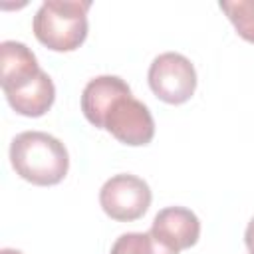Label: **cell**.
Here are the masks:
<instances>
[{
  "mask_svg": "<svg viewBox=\"0 0 254 254\" xmlns=\"http://www.w3.org/2000/svg\"><path fill=\"white\" fill-rule=\"evenodd\" d=\"M99 204L107 216L119 222L141 218L151 204L149 185L129 173L107 179L99 190Z\"/></svg>",
  "mask_w": 254,
  "mask_h": 254,
  "instance_id": "obj_4",
  "label": "cell"
},
{
  "mask_svg": "<svg viewBox=\"0 0 254 254\" xmlns=\"http://www.w3.org/2000/svg\"><path fill=\"white\" fill-rule=\"evenodd\" d=\"M0 254H22L20 250H14V248H4Z\"/></svg>",
  "mask_w": 254,
  "mask_h": 254,
  "instance_id": "obj_13",
  "label": "cell"
},
{
  "mask_svg": "<svg viewBox=\"0 0 254 254\" xmlns=\"http://www.w3.org/2000/svg\"><path fill=\"white\" fill-rule=\"evenodd\" d=\"M107 129L117 141L137 147L147 145L155 135V121L145 103L135 99L131 93L119 97L103 119Z\"/></svg>",
  "mask_w": 254,
  "mask_h": 254,
  "instance_id": "obj_5",
  "label": "cell"
},
{
  "mask_svg": "<svg viewBox=\"0 0 254 254\" xmlns=\"http://www.w3.org/2000/svg\"><path fill=\"white\" fill-rule=\"evenodd\" d=\"M10 163L24 181L40 187L58 185L69 169L67 149L44 131H24L10 143Z\"/></svg>",
  "mask_w": 254,
  "mask_h": 254,
  "instance_id": "obj_1",
  "label": "cell"
},
{
  "mask_svg": "<svg viewBox=\"0 0 254 254\" xmlns=\"http://www.w3.org/2000/svg\"><path fill=\"white\" fill-rule=\"evenodd\" d=\"M244 242H246V248L250 250V254H254V218H252V220L248 222V226H246Z\"/></svg>",
  "mask_w": 254,
  "mask_h": 254,
  "instance_id": "obj_12",
  "label": "cell"
},
{
  "mask_svg": "<svg viewBox=\"0 0 254 254\" xmlns=\"http://www.w3.org/2000/svg\"><path fill=\"white\" fill-rule=\"evenodd\" d=\"M149 232L169 250L181 252L196 244L200 234V222L196 214L185 206H167L155 214Z\"/></svg>",
  "mask_w": 254,
  "mask_h": 254,
  "instance_id": "obj_6",
  "label": "cell"
},
{
  "mask_svg": "<svg viewBox=\"0 0 254 254\" xmlns=\"http://www.w3.org/2000/svg\"><path fill=\"white\" fill-rule=\"evenodd\" d=\"M109 254H179L163 246L153 238L151 232H125L121 234Z\"/></svg>",
  "mask_w": 254,
  "mask_h": 254,
  "instance_id": "obj_10",
  "label": "cell"
},
{
  "mask_svg": "<svg viewBox=\"0 0 254 254\" xmlns=\"http://www.w3.org/2000/svg\"><path fill=\"white\" fill-rule=\"evenodd\" d=\"M89 0H46L32 22L36 38L54 52H71L87 36Z\"/></svg>",
  "mask_w": 254,
  "mask_h": 254,
  "instance_id": "obj_2",
  "label": "cell"
},
{
  "mask_svg": "<svg viewBox=\"0 0 254 254\" xmlns=\"http://www.w3.org/2000/svg\"><path fill=\"white\" fill-rule=\"evenodd\" d=\"M147 77L153 93L171 105L189 101L196 89L194 65L189 58L177 52H165L157 56L149 65Z\"/></svg>",
  "mask_w": 254,
  "mask_h": 254,
  "instance_id": "obj_3",
  "label": "cell"
},
{
  "mask_svg": "<svg viewBox=\"0 0 254 254\" xmlns=\"http://www.w3.org/2000/svg\"><path fill=\"white\" fill-rule=\"evenodd\" d=\"M4 95L16 113L26 117H40L52 107L56 97V87L50 75L46 71H40L32 81H28L18 89L6 91Z\"/></svg>",
  "mask_w": 254,
  "mask_h": 254,
  "instance_id": "obj_9",
  "label": "cell"
},
{
  "mask_svg": "<svg viewBox=\"0 0 254 254\" xmlns=\"http://www.w3.org/2000/svg\"><path fill=\"white\" fill-rule=\"evenodd\" d=\"M131 89L129 85L117 77V75H97L93 79H89V83L83 87L81 93V111L85 115V119L103 129V119L107 115V111L113 107V103L123 97L129 95Z\"/></svg>",
  "mask_w": 254,
  "mask_h": 254,
  "instance_id": "obj_7",
  "label": "cell"
},
{
  "mask_svg": "<svg viewBox=\"0 0 254 254\" xmlns=\"http://www.w3.org/2000/svg\"><path fill=\"white\" fill-rule=\"evenodd\" d=\"M220 10L234 24L238 36L254 44V0H220Z\"/></svg>",
  "mask_w": 254,
  "mask_h": 254,
  "instance_id": "obj_11",
  "label": "cell"
},
{
  "mask_svg": "<svg viewBox=\"0 0 254 254\" xmlns=\"http://www.w3.org/2000/svg\"><path fill=\"white\" fill-rule=\"evenodd\" d=\"M40 71L38 60L26 44L14 40L0 44V83L4 93L26 85Z\"/></svg>",
  "mask_w": 254,
  "mask_h": 254,
  "instance_id": "obj_8",
  "label": "cell"
}]
</instances>
